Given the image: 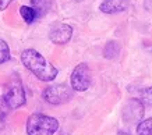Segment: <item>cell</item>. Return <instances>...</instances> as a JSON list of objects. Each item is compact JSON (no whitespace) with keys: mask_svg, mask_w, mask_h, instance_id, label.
I'll use <instances>...</instances> for the list:
<instances>
[{"mask_svg":"<svg viewBox=\"0 0 152 135\" xmlns=\"http://www.w3.org/2000/svg\"><path fill=\"white\" fill-rule=\"evenodd\" d=\"M21 61L25 68L29 70L39 81L50 82L57 77V68L52 65L49 61L35 49H25L21 53Z\"/></svg>","mask_w":152,"mask_h":135,"instance_id":"6da1fadb","label":"cell"},{"mask_svg":"<svg viewBox=\"0 0 152 135\" xmlns=\"http://www.w3.org/2000/svg\"><path fill=\"white\" fill-rule=\"evenodd\" d=\"M28 135H53L59 130V121L55 117L42 113H34L27 120Z\"/></svg>","mask_w":152,"mask_h":135,"instance_id":"7a4b0ae2","label":"cell"},{"mask_svg":"<svg viewBox=\"0 0 152 135\" xmlns=\"http://www.w3.org/2000/svg\"><path fill=\"white\" fill-rule=\"evenodd\" d=\"M6 103L9 105L10 110H15L20 109L21 106H24L27 103V98H25V91H24V85L21 82L17 74L11 75L10 81L6 85L4 89V95H3Z\"/></svg>","mask_w":152,"mask_h":135,"instance_id":"3957f363","label":"cell"},{"mask_svg":"<svg viewBox=\"0 0 152 135\" xmlns=\"http://www.w3.org/2000/svg\"><path fill=\"white\" fill-rule=\"evenodd\" d=\"M74 89L69 85L59 84V85H50L45 88V91L42 92V98L45 99V102L59 106V105H64V103L70 102L73 99Z\"/></svg>","mask_w":152,"mask_h":135,"instance_id":"277c9868","label":"cell"},{"mask_svg":"<svg viewBox=\"0 0 152 135\" xmlns=\"http://www.w3.org/2000/svg\"><path fill=\"white\" fill-rule=\"evenodd\" d=\"M70 84L74 91H78V92H84L89 88L91 70L85 63H80L78 65H75V68L73 70L71 77H70Z\"/></svg>","mask_w":152,"mask_h":135,"instance_id":"5b68a950","label":"cell"},{"mask_svg":"<svg viewBox=\"0 0 152 135\" xmlns=\"http://www.w3.org/2000/svg\"><path fill=\"white\" fill-rule=\"evenodd\" d=\"M144 116V105L140 99H130L123 107V120L126 123H138Z\"/></svg>","mask_w":152,"mask_h":135,"instance_id":"8992f818","label":"cell"},{"mask_svg":"<svg viewBox=\"0 0 152 135\" xmlns=\"http://www.w3.org/2000/svg\"><path fill=\"white\" fill-rule=\"evenodd\" d=\"M71 36H73V27L69 24H59L55 28H52L49 33V39L55 45H64L71 39Z\"/></svg>","mask_w":152,"mask_h":135,"instance_id":"52a82bcc","label":"cell"},{"mask_svg":"<svg viewBox=\"0 0 152 135\" xmlns=\"http://www.w3.org/2000/svg\"><path fill=\"white\" fill-rule=\"evenodd\" d=\"M129 9V0H103L99 6V10L105 14L123 13Z\"/></svg>","mask_w":152,"mask_h":135,"instance_id":"ba28073f","label":"cell"},{"mask_svg":"<svg viewBox=\"0 0 152 135\" xmlns=\"http://www.w3.org/2000/svg\"><path fill=\"white\" fill-rule=\"evenodd\" d=\"M20 14H21V17H23L24 21L27 24H32L37 18H39L38 11L34 9L32 6H31V7H29V6H21V7H20Z\"/></svg>","mask_w":152,"mask_h":135,"instance_id":"9c48e42d","label":"cell"},{"mask_svg":"<svg viewBox=\"0 0 152 135\" xmlns=\"http://www.w3.org/2000/svg\"><path fill=\"white\" fill-rule=\"evenodd\" d=\"M31 6L38 11L39 17L49 13L52 7V0H31Z\"/></svg>","mask_w":152,"mask_h":135,"instance_id":"30bf717a","label":"cell"},{"mask_svg":"<svg viewBox=\"0 0 152 135\" xmlns=\"http://www.w3.org/2000/svg\"><path fill=\"white\" fill-rule=\"evenodd\" d=\"M120 53V45L115 41L106 43L105 49H103V57L105 59H116Z\"/></svg>","mask_w":152,"mask_h":135,"instance_id":"8fae6325","label":"cell"},{"mask_svg":"<svg viewBox=\"0 0 152 135\" xmlns=\"http://www.w3.org/2000/svg\"><path fill=\"white\" fill-rule=\"evenodd\" d=\"M137 135H152V117L140 121L137 126Z\"/></svg>","mask_w":152,"mask_h":135,"instance_id":"7c38bea8","label":"cell"},{"mask_svg":"<svg viewBox=\"0 0 152 135\" xmlns=\"http://www.w3.org/2000/svg\"><path fill=\"white\" fill-rule=\"evenodd\" d=\"M9 60H10V47L6 43V41H3L0 38V64H3V63Z\"/></svg>","mask_w":152,"mask_h":135,"instance_id":"4fadbf2b","label":"cell"},{"mask_svg":"<svg viewBox=\"0 0 152 135\" xmlns=\"http://www.w3.org/2000/svg\"><path fill=\"white\" fill-rule=\"evenodd\" d=\"M142 99H144V102L147 103V105L152 106V86H149V88H147L145 91H144Z\"/></svg>","mask_w":152,"mask_h":135,"instance_id":"5bb4252c","label":"cell"},{"mask_svg":"<svg viewBox=\"0 0 152 135\" xmlns=\"http://www.w3.org/2000/svg\"><path fill=\"white\" fill-rule=\"evenodd\" d=\"M9 110H10L9 105L6 103L4 98L1 96V98H0V113H3V114H7V112H9Z\"/></svg>","mask_w":152,"mask_h":135,"instance_id":"9a60e30c","label":"cell"},{"mask_svg":"<svg viewBox=\"0 0 152 135\" xmlns=\"http://www.w3.org/2000/svg\"><path fill=\"white\" fill-rule=\"evenodd\" d=\"M11 1H14V0H0V10H6Z\"/></svg>","mask_w":152,"mask_h":135,"instance_id":"2e32d148","label":"cell"},{"mask_svg":"<svg viewBox=\"0 0 152 135\" xmlns=\"http://www.w3.org/2000/svg\"><path fill=\"white\" fill-rule=\"evenodd\" d=\"M4 127H6V114L0 113V131L3 130Z\"/></svg>","mask_w":152,"mask_h":135,"instance_id":"e0dca14e","label":"cell"},{"mask_svg":"<svg viewBox=\"0 0 152 135\" xmlns=\"http://www.w3.org/2000/svg\"><path fill=\"white\" fill-rule=\"evenodd\" d=\"M119 135H130L129 131H119Z\"/></svg>","mask_w":152,"mask_h":135,"instance_id":"ac0fdd59","label":"cell"}]
</instances>
